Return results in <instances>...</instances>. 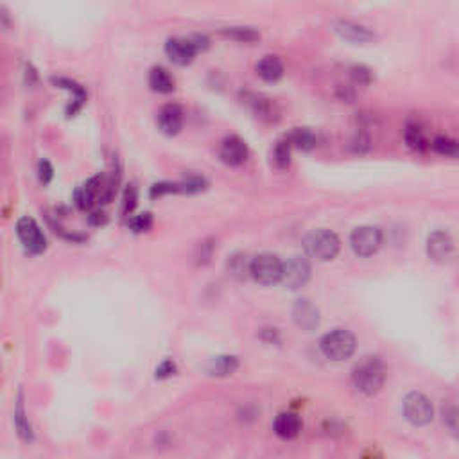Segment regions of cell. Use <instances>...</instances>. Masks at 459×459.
<instances>
[{"instance_id": "cell-1", "label": "cell", "mask_w": 459, "mask_h": 459, "mask_svg": "<svg viewBox=\"0 0 459 459\" xmlns=\"http://www.w3.org/2000/svg\"><path fill=\"white\" fill-rule=\"evenodd\" d=\"M352 382L357 391L366 397H373L386 382V366L377 356H366L354 366Z\"/></svg>"}, {"instance_id": "cell-2", "label": "cell", "mask_w": 459, "mask_h": 459, "mask_svg": "<svg viewBox=\"0 0 459 459\" xmlns=\"http://www.w3.org/2000/svg\"><path fill=\"white\" fill-rule=\"evenodd\" d=\"M319 348L327 359L334 360V363H343L356 354L357 340L352 332L344 330V328H335V330L323 335L319 341Z\"/></svg>"}, {"instance_id": "cell-3", "label": "cell", "mask_w": 459, "mask_h": 459, "mask_svg": "<svg viewBox=\"0 0 459 459\" xmlns=\"http://www.w3.org/2000/svg\"><path fill=\"white\" fill-rule=\"evenodd\" d=\"M303 249L307 256L318 262L334 261L341 249L340 237L330 230H314L303 239Z\"/></svg>"}, {"instance_id": "cell-4", "label": "cell", "mask_w": 459, "mask_h": 459, "mask_svg": "<svg viewBox=\"0 0 459 459\" xmlns=\"http://www.w3.org/2000/svg\"><path fill=\"white\" fill-rule=\"evenodd\" d=\"M210 42L203 34H194L189 38H170L166 43L167 58L176 65H189L194 61L196 54L207 50Z\"/></svg>"}, {"instance_id": "cell-5", "label": "cell", "mask_w": 459, "mask_h": 459, "mask_svg": "<svg viewBox=\"0 0 459 459\" xmlns=\"http://www.w3.org/2000/svg\"><path fill=\"white\" fill-rule=\"evenodd\" d=\"M284 262L273 253H261L249 261V277L262 286H275L282 280Z\"/></svg>"}, {"instance_id": "cell-6", "label": "cell", "mask_w": 459, "mask_h": 459, "mask_svg": "<svg viewBox=\"0 0 459 459\" xmlns=\"http://www.w3.org/2000/svg\"><path fill=\"white\" fill-rule=\"evenodd\" d=\"M17 235L25 252L31 255H40L47 249V237L40 224L33 217H20L17 223Z\"/></svg>"}, {"instance_id": "cell-7", "label": "cell", "mask_w": 459, "mask_h": 459, "mask_svg": "<svg viewBox=\"0 0 459 459\" xmlns=\"http://www.w3.org/2000/svg\"><path fill=\"white\" fill-rule=\"evenodd\" d=\"M404 416L414 427H423L432 422L435 409H432V404L425 395L413 391L404 398Z\"/></svg>"}, {"instance_id": "cell-8", "label": "cell", "mask_w": 459, "mask_h": 459, "mask_svg": "<svg viewBox=\"0 0 459 459\" xmlns=\"http://www.w3.org/2000/svg\"><path fill=\"white\" fill-rule=\"evenodd\" d=\"M350 246L354 253L359 256H372L375 255L382 246V232L381 228L364 224V226L356 228L350 235Z\"/></svg>"}, {"instance_id": "cell-9", "label": "cell", "mask_w": 459, "mask_h": 459, "mask_svg": "<svg viewBox=\"0 0 459 459\" xmlns=\"http://www.w3.org/2000/svg\"><path fill=\"white\" fill-rule=\"evenodd\" d=\"M310 273H312V269H310V262L305 256L294 255L287 258V262H284L280 282L287 289L298 291L310 280Z\"/></svg>"}, {"instance_id": "cell-10", "label": "cell", "mask_w": 459, "mask_h": 459, "mask_svg": "<svg viewBox=\"0 0 459 459\" xmlns=\"http://www.w3.org/2000/svg\"><path fill=\"white\" fill-rule=\"evenodd\" d=\"M205 189H207V182H205V178L191 174L189 178L182 180V182L154 183V185L151 187L150 196L153 199H156L169 194H196V192H201L205 191Z\"/></svg>"}, {"instance_id": "cell-11", "label": "cell", "mask_w": 459, "mask_h": 459, "mask_svg": "<svg viewBox=\"0 0 459 459\" xmlns=\"http://www.w3.org/2000/svg\"><path fill=\"white\" fill-rule=\"evenodd\" d=\"M427 253L438 264H447L454 256V240L447 232H432L427 240Z\"/></svg>"}, {"instance_id": "cell-12", "label": "cell", "mask_w": 459, "mask_h": 459, "mask_svg": "<svg viewBox=\"0 0 459 459\" xmlns=\"http://www.w3.org/2000/svg\"><path fill=\"white\" fill-rule=\"evenodd\" d=\"M293 319L300 328L307 332H312L319 327L321 316L314 303L307 298H300L293 305Z\"/></svg>"}, {"instance_id": "cell-13", "label": "cell", "mask_w": 459, "mask_h": 459, "mask_svg": "<svg viewBox=\"0 0 459 459\" xmlns=\"http://www.w3.org/2000/svg\"><path fill=\"white\" fill-rule=\"evenodd\" d=\"M221 160L230 167H237L242 166L246 160H248V145L242 138L239 137H226L221 144V151H219Z\"/></svg>"}, {"instance_id": "cell-14", "label": "cell", "mask_w": 459, "mask_h": 459, "mask_svg": "<svg viewBox=\"0 0 459 459\" xmlns=\"http://www.w3.org/2000/svg\"><path fill=\"white\" fill-rule=\"evenodd\" d=\"M158 126L161 133H166L169 137L178 135L183 128V110L178 104H166L158 113Z\"/></svg>"}, {"instance_id": "cell-15", "label": "cell", "mask_w": 459, "mask_h": 459, "mask_svg": "<svg viewBox=\"0 0 459 459\" xmlns=\"http://www.w3.org/2000/svg\"><path fill=\"white\" fill-rule=\"evenodd\" d=\"M50 81H52L54 87L63 88V90L71 92V94H72V104L66 108V115H68V117L75 115V113L81 110V106L85 104V101H87V90H85L81 85L75 83V81H72V79L52 78Z\"/></svg>"}, {"instance_id": "cell-16", "label": "cell", "mask_w": 459, "mask_h": 459, "mask_svg": "<svg viewBox=\"0 0 459 459\" xmlns=\"http://www.w3.org/2000/svg\"><path fill=\"white\" fill-rule=\"evenodd\" d=\"M335 33L340 34L344 42L350 43H368L375 38L372 31L366 29L364 25L354 24V22H337L335 24Z\"/></svg>"}, {"instance_id": "cell-17", "label": "cell", "mask_w": 459, "mask_h": 459, "mask_svg": "<svg viewBox=\"0 0 459 459\" xmlns=\"http://www.w3.org/2000/svg\"><path fill=\"white\" fill-rule=\"evenodd\" d=\"M273 429L280 438L294 439L302 430V420L294 413H280L275 418Z\"/></svg>"}, {"instance_id": "cell-18", "label": "cell", "mask_w": 459, "mask_h": 459, "mask_svg": "<svg viewBox=\"0 0 459 459\" xmlns=\"http://www.w3.org/2000/svg\"><path fill=\"white\" fill-rule=\"evenodd\" d=\"M256 74L264 79L265 83H277L284 75V63L277 56H265L256 63Z\"/></svg>"}, {"instance_id": "cell-19", "label": "cell", "mask_w": 459, "mask_h": 459, "mask_svg": "<svg viewBox=\"0 0 459 459\" xmlns=\"http://www.w3.org/2000/svg\"><path fill=\"white\" fill-rule=\"evenodd\" d=\"M15 427H17V432L24 442H33V429H31L29 418L25 413L24 406V395H18L17 398V406H15Z\"/></svg>"}, {"instance_id": "cell-20", "label": "cell", "mask_w": 459, "mask_h": 459, "mask_svg": "<svg viewBox=\"0 0 459 459\" xmlns=\"http://www.w3.org/2000/svg\"><path fill=\"white\" fill-rule=\"evenodd\" d=\"M239 368V359L235 356H217L208 364V373L214 377L233 375Z\"/></svg>"}, {"instance_id": "cell-21", "label": "cell", "mask_w": 459, "mask_h": 459, "mask_svg": "<svg viewBox=\"0 0 459 459\" xmlns=\"http://www.w3.org/2000/svg\"><path fill=\"white\" fill-rule=\"evenodd\" d=\"M150 87L153 92L158 94H170L174 90V79L166 68L154 66L150 72Z\"/></svg>"}, {"instance_id": "cell-22", "label": "cell", "mask_w": 459, "mask_h": 459, "mask_svg": "<svg viewBox=\"0 0 459 459\" xmlns=\"http://www.w3.org/2000/svg\"><path fill=\"white\" fill-rule=\"evenodd\" d=\"M291 144V147H296L300 151H310L316 147V135L307 128H296L289 133L286 138Z\"/></svg>"}, {"instance_id": "cell-23", "label": "cell", "mask_w": 459, "mask_h": 459, "mask_svg": "<svg viewBox=\"0 0 459 459\" xmlns=\"http://www.w3.org/2000/svg\"><path fill=\"white\" fill-rule=\"evenodd\" d=\"M224 38H230V40H235V42H242V43H252L256 42L261 34L256 33L253 27H224L221 31Z\"/></svg>"}, {"instance_id": "cell-24", "label": "cell", "mask_w": 459, "mask_h": 459, "mask_svg": "<svg viewBox=\"0 0 459 459\" xmlns=\"http://www.w3.org/2000/svg\"><path fill=\"white\" fill-rule=\"evenodd\" d=\"M404 138H406V144L414 151H425L430 145L429 140L425 138V135H423V131L418 128V126H409V128L406 129Z\"/></svg>"}, {"instance_id": "cell-25", "label": "cell", "mask_w": 459, "mask_h": 459, "mask_svg": "<svg viewBox=\"0 0 459 459\" xmlns=\"http://www.w3.org/2000/svg\"><path fill=\"white\" fill-rule=\"evenodd\" d=\"M273 161L278 169H286L291 163V144L287 140H280L275 145Z\"/></svg>"}, {"instance_id": "cell-26", "label": "cell", "mask_w": 459, "mask_h": 459, "mask_svg": "<svg viewBox=\"0 0 459 459\" xmlns=\"http://www.w3.org/2000/svg\"><path fill=\"white\" fill-rule=\"evenodd\" d=\"M248 256L242 255V253H237L230 258L228 262V269H230V273L237 278H245L249 275V261H246Z\"/></svg>"}, {"instance_id": "cell-27", "label": "cell", "mask_w": 459, "mask_h": 459, "mask_svg": "<svg viewBox=\"0 0 459 459\" xmlns=\"http://www.w3.org/2000/svg\"><path fill=\"white\" fill-rule=\"evenodd\" d=\"M432 150L442 156H458V142L449 137H438L432 140Z\"/></svg>"}, {"instance_id": "cell-28", "label": "cell", "mask_w": 459, "mask_h": 459, "mask_svg": "<svg viewBox=\"0 0 459 459\" xmlns=\"http://www.w3.org/2000/svg\"><path fill=\"white\" fill-rule=\"evenodd\" d=\"M128 226H129V230L135 233L147 232V230L153 226V215H151L150 212H145V214H140V215H135V217L129 219Z\"/></svg>"}, {"instance_id": "cell-29", "label": "cell", "mask_w": 459, "mask_h": 459, "mask_svg": "<svg viewBox=\"0 0 459 459\" xmlns=\"http://www.w3.org/2000/svg\"><path fill=\"white\" fill-rule=\"evenodd\" d=\"M350 75H352V81L356 85H360V87H368L370 83L373 81V72L370 71L368 66L364 65H356L350 71Z\"/></svg>"}, {"instance_id": "cell-30", "label": "cell", "mask_w": 459, "mask_h": 459, "mask_svg": "<svg viewBox=\"0 0 459 459\" xmlns=\"http://www.w3.org/2000/svg\"><path fill=\"white\" fill-rule=\"evenodd\" d=\"M443 423L451 429V432H458V409L456 406H447L443 407Z\"/></svg>"}, {"instance_id": "cell-31", "label": "cell", "mask_w": 459, "mask_h": 459, "mask_svg": "<svg viewBox=\"0 0 459 459\" xmlns=\"http://www.w3.org/2000/svg\"><path fill=\"white\" fill-rule=\"evenodd\" d=\"M137 199H138L137 189L133 185H129L124 192V201H122V212H124L126 215L131 214V212L135 210V207H137Z\"/></svg>"}, {"instance_id": "cell-32", "label": "cell", "mask_w": 459, "mask_h": 459, "mask_svg": "<svg viewBox=\"0 0 459 459\" xmlns=\"http://www.w3.org/2000/svg\"><path fill=\"white\" fill-rule=\"evenodd\" d=\"M38 178H40V183L42 185H49L54 178V169L47 160L40 161V166H38Z\"/></svg>"}, {"instance_id": "cell-33", "label": "cell", "mask_w": 459, "mask_h": 459, "mask_svg": "<svg viewBox=\"0 0 459 459\" xmlns=\"http://www.w3.org/2000/svg\"><path fill=\"white\" fill-rule=\"evenodd\" d=\"M176 372H178V370H176V364L170 359H166L156 368V379H169V377L176 375Z\"/></svg>"}, {"instance_id": "cell-34", "label": "cell", "mask_w": 459, "mask_h": 459, "mask_svg": "<svg viewBox=\"0 0 459 459\" xmlns=\"http://www.w3.org/2000/svg\"><path fill=\"white\" fill-rule=\"evenodd\" d=\"M88 221H90L94 226H101V224L106 223L108 217H106V214H104L103 210H96V212H92V214L88 215Z\"/></svg>"}]
</instances>
